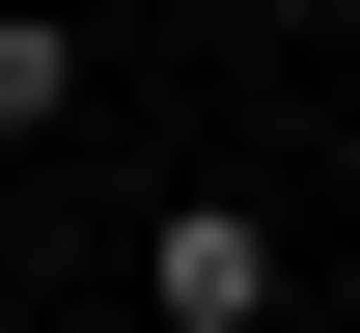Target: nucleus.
Segmentation results:
<instances>
[{
  "mask_svg": "<svg viewBox=\"0 0 360 333\" xmlns=\"http://www.w3.org/2000/svg\"><path fill=\"white\" fill-rule=\"evenodd\" d=\"M139 306H167V333H250V306H277V222L167 194V222H139Z\"/></svg>",
  "mask_w": 360,
  "mask_h": 333,
  "instance_id": "obj_1",
  "label": "nucleus"
},
{
  "mask_svg": "<svg viewBox=\"0 0 360 333\" xmlns=\"http://www.w3.org/2000/svg\"><path fill=\"white\" fill-rule=\"evenodd\" d=\"M84 111V28H0V139H56Z\"/></svg>",
  "mask_w": 360,
  "mask_h": 333,
  "instance_id": "obj_2",
  "label": "nucleus"
}]
</instances>
